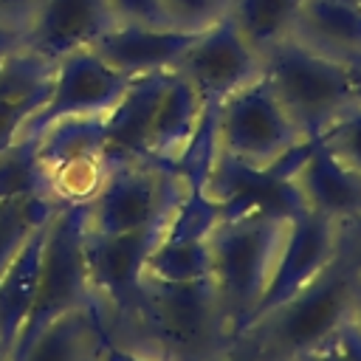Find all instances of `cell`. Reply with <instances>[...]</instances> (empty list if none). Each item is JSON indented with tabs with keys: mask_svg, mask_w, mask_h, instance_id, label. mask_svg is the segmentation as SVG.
I'll use <instances>...</instances> for the list:
<instances>
[{
	"mask_svg": "<svg viewBox=\"0 0 361 361\" xmlns=\"http://www.w3.org/2000/svg\"><path fill=\"white\" fill-rule=\"evenodd\" d=\"M104 324L93 310H71L45 324L14 361H96Z\"/></svg>",
	"mask_w": 361,
	"mask_h": 361,
	"instance_id": "ffe728a7",
	"label": "cell"
},
{
	"mask_svg": "<svg viewBox=\"0 0 361 361\" xmlns=\"http://www.w3.org/2000/svg\"><path fill=\"white\" fill-rule=\"evenodd\" d=\"M175 73L197 90L206 116H212L226 96L262 73V54L223 14L217 23L197 31L192 45L178 59Z\"/></svg>",
	"mask_w": 361,
	"mask_h": 361,
	"instance_id": "30bf717a",
	"label": "cell"
},
{
	"mask_svg": "<svg viewBox=\"0 0 361 361\" xmlns=\"http://www.w3.org/2000/svg\"><path fill=\"white\" fill-rule=\"evenodd\" d=\"M31 195H48V186L37 158V141L20 138L0 152V203Z\"/></svg>",
	"mask_w": 361,
	"mask_h": 361,
	"instance_id": "603a6c76",
	"label": "cell"
},
{
	"mask_svg": "<svg viewBox=\"0 0 361 361\" xmlns=\"http://www.w3.org/2000/svg\"><path fill=\"white\" fill-rule=\"evenodd\" d=\"M358 254H361V231H358Z\"/></svg>",
	"mask_w": 361,
	"mask_h": 361,
	"instance_id": "1f68e13d",
	"label": "cell"
},
{
	"mask_svg": "<svg viewBox=\"0 0 361 361\" xmlns=\"http://www.w3.org/2000/svg\"><path fill=\"white\" fill-rule=\"evenodd\" d=\"M130 76L110 68L93 48H79L54 62L48 99L31 116L20 138H39L65 118H102L130 87ZM17 138V141H20Z\"/></svg>",
	"mask_w": 361,
	"mask_h": 361,
	"instance_id": "ba28073f",
	"label": "cell"
},
{
	"mask_svg": "<svg viewBox=\"0 0 361 361\" xmlns=\"http://www.w3.org/2000/svg\"><path fill=\"white\" fill-rule=\"evenodd\" d=\"M37 6H39V0H0V28L20 39L25 25L31 23Z\"/></svg>",
	"mask_w": 361,
	"mask_h": 361,
	"instance_id": "4316f807",
	"label": "cell"
},
{
	"mask_svg": "<svg viewBox=\"0 0 361 361\" xmlns=\"http://www.w3.org/2000/svg\"><path fill=\"white\" fill-rule=\"evenodd\" d=\"M203 127H206V107L197 90L180 73L172 71L161 93V102L155 107V118L149 130V158L169 166H180L192 152V147L197 144Z\"/></svg>",
	"mask_w": 361,
	"mask_h": 361,
	"instance_id": "e0dca14e",
	"label": "cell"
},
{
	"mask_svg": "<svg viewBox=\"0 0 361 361\" xmlns=\"http://www.w3.org/2000/svg\"><path fill=\"white\" fill-rule=\"evenodd\" d=\"M48 223H42L25 240V245L17 251V257L0 274V361L11 358V353L20 341V333L28 322V313L34 307L37 279H39V259H42V243H45Z\"/></svg>",
	"mask_w": 361,
	"mask_h": 361,
	"instance_id": "d6986e66",
	"label": "cell"
},
{
	"mask_svg": "<svg viewBox=\"0 0 361 361\" xmlns=\"http://www.w3.org/2000/svg\"><path fill=\"white\" fill-rule=\"evenodd\" d=\"M104 333L149 361H214L234 338L212 276L195 282L144 276L133 305L107 322Z\"/></svg>",
	"mask_w": 361,
	"mask_h": 361,
	"instance_id": "6da1fadb",
	"label": "cell"
},
{
	"mask_svg": "<svg viewBox=\"0 0 361 361\" xmlns=\"http://www.w3.org/2000/svg\"><path fill=\"white\" fill-rule=\"evenodd\" d=\"M195 37L197 31H186L178 25L110 23L90 48L118 73L138 79L147 73L175 71L178 59Z\"/></svg>",
	"mask_w": 361,
	"mask_h": 361,
	"instance_id": "4fadbf2b",
	"label": "cell"
},
{
	"mask_svg": "<svg viewBox=\"0 0 361 361\" xmlns=\"http://www.w3.org/2000/svg\"><path fill=\"white\" fill-rule=\"evenodd\" d=\"M350 237H353V228H344L322 214L293 206L279 259L274 265V274L268 279V288H265L251 322H257L259 316L274 310L279 302L293 296L299 288H305L322 268H327L341 254V248L350 243Z\"/></svg>",
	"mask_w": 361,
	"mask_h": 361,
	"instance_id": "7c38bea8",
	"label": "cell"
},
{
	"mask_svg": "<svg viewBox=\"0 0 361 361\" xmlns=\"http://www.w3.org/2000/svg\"><path fill=\"white\" fill-rule=\"evenodd\" d=\"M195 183L183 169L152 158L113 166L87 200V231L121 234L169 220Z\"/></svg>",
	"mask_w": 361,
	"mask_h": 361,
	"instance_id": "52a82bcc",
	"label": "cell"
},
{
	"mask_svg": "<svg viewBox=\"0 0 361 361\" xmlns=\"http://www.w3.org/2000/svg\"><path fill=\"white\" fill-rule=\"evenodd\" d=\"M358 288L361 254L358 231H353L350 243L327 268L234 338L248 341L259 361H296L336 338L353 313Z\"/></svg>",
	"mask_w": 361,
	"mask_h": 361,
	"instance_id": "7a4b0ae2",
	"label": "cell"
},
{
	"mask_svg": "<svg viewBox=\"0 0 361 361\" xmlns=\"http://www.w3.org/2000/svg\"><path fill=\"white\" fill-rule=\"evenodd\" d=\"M164 6L172 25L186 31H203L226 14L228 0H164Z\"/></svg>",
	"mask_w": 361,
	"mask_h": 361,
	"instance_id": "d4e9b609",
	"label": "cell"
},
{
	"mask_svg": "<svg viewBox=\"0 0 361 361\" xmlns=\"http://www.w3.org/2000/svg\"><path fill=\"white\" fill-rule=\"evenodd\" d=\"M206 127L212 161L251 172L285 175L290 158L307 144L262 73L226 96L214 113L206 116Z\"/></svg>",
	"mask_w": 361,
	"mask_h": 361,
	"instance_id": "277c9868",
	"label": "cell"
},
{
	"mask_svg": "<svg viewBox=\"0 0 361 361\" xmlns=\"http://www.w3.org/2000/svg\"><path fill=\"white\" fill-rule=\"evenodd\" d=\"M293 206L361 231V175L353 172L322 138L307 141L285 166Z\"/></svg>",
	"mask_w": 361,
	"mask_h": 361,
	"instance_id": "8fae6325",
	"label": "cell"
},
{
	"mask_svg": "<svg viewBox=\"0 0 361 361\" xmlns=\"http://www.w3.org/2000/svg\"><path fill=\"white\" fill-rule=\"evenodd\" d=\"M110 23L104 0H39L17 45L56 62L71 51L90 48Z\"/></svg>",
	"mask_w": 361,
	"mask_h": 361,
	"instance_id": "5bb4252c",
	"label": "cell"
},
{
	"mask_svg": "<svg viewBox=\"0 0 361 361\" xmlns=\"http://www.w3.org/2000/svg\"><path fill=\"white\" fill-rule=\"evenodd\" d=\"M350 71V85H353V93H355V102H361V56L355 62L347 65Z\"/></svg>",
	"mask_w": 361,
	"mask_h": 361,
	"instance_id": "f546056e",
	"label": "cell"
},
{
	"mask_svg": "<svg viewBox=\"0 0 361 361\" xmlns=\"http://www.w3.org/2000/svg\"><path fill=\"white\" fill-rule=\"evenodd\" d=\"M54 62L11 45L0 59V152L11 147L48 99Z\"/></svg>",
	"mask_w": 361,
	"mask_h": 361,
	"instance_id": "2e32d148",
	"label": "cell"
},
{
	"mask_svg": "<svg viewBox=\"0 0 361 361\" xmlns=\"http://www.w3.org/2000/svg\"><path fill=\"white\" fill-rule=\"evenodd\" d=\"M353 172L361 175V102L344 110L322 135H319Z\"/></svg>",
	"mask_w": 361,
	"mask_h": 361,
	"instance_id": "cb8c5ba5",
	"label": "cell"
},
{
	"mask_svg": "<svg viewBox=\"0 0 361 361\" xmlns=\"http://www.w3.org/2000/svg\"><path fill=\"white\" fill-rule=\"evenodd\" d=\"M169 220L133 228V231H121V234H90L87 231L85 259H87V276H90V288L96 296V310H99L102 324L121 316L138 296L147 259L152 248L158 245V240L164 237Z\"/></svg>",
	"mask_w": 361,
	"mask_h": 361,
	"instance_id": "9c48e42d",
	"label": "cell"
},
{
	"mask_svg": "<svg viewBox=\"0 0 361 361\" xmlns=\"http://www.w3.org/2000/svg\"><path fill=\"white\" fill-rule=\"evenodd\" d=\"M350 319L355 322V327L361 330V288H358V293H355V302H353V313H350Z\"/></svg>",
	"mask_w": 361,
	"mask_h": 361,
	"instance_id": "4dcf8cb0",
	"label": "cell"
},
{
	"mask_svg": "<svg viewBox=\"0 0 361 361\" xmlns=\"http://www.w3.org/2000/svg\"><path fill=\"white\" fill-rule=\"evenodd\" d=\"M59 206L62 203H56L51 195H31L0 203V274L25 245V240L42 223H48Z\"/></svg>",
	"mask_w": 361,
	"mask_h": 361,
	"instance_id": "7402d4cb",
	"label": "cell"
},
{
	"mask_svg": "<svg viewBox=\"0 0 361 361\" xmlns=\"http://www.w3.org/2000/svg\"><path fill=\"white\" fill-rule=\"evenodd\" d=\"M290 37L336 62L361 56V0H305Z\"/></svg>",
	"mask_w": 361,
	"mask_h": 361,
	"instance_id": "ac0fdd59",
	"label": "cell"
},
{
	"mask_svg": "<svg viewBox=\"0 0 361 361\" xmlns=\"http://www.w3.org/2000/svg\"><path fill=\"white\" fill-rule=\"evenodd\" d=\"M172 71L147 73L130 82L124 96L113 104V110L102 118L104 135V161L107 166H121L130 161L149 158V130L155 118V107L169 82Z\"/></svg>",
	"mask_w": 361,
	"mask_h": 361,
	"instance_id": "9a60e30c",
	"label": "cell"
},
{
	"mask_svg": "<svg viewBox=\"0 0 361 361\" xmlns=\"http://www.w3.org/2000/svg\"><path fill=\"white\" fill-rule=\"evenodd\" d=\"M262 76L307 141L319 138L355 104L347 65L296 42L293 37L262 54Z\"/></svg>",
	"mask_w": 361,
	"mask_h": 361,
	"instance_id": "5b68a950",
	"label": "cell"
},
{
	"mask_svg": "<svg viewBox=\"0 0 361 361\" xmlns=\"http://www.w3.org/2000/svg\"><path fill=\"white\" fill-rule=\"evenodd\" d=\"M288 226L290 209L285 206H245L223 209V217L212 228V282L231 336H240L251 322L279 259Z\"/></svg>",
	"mask_w": 361,
	"mask_h": 361,
	"instance_id": "3957f363",
	"label": "cell"
},
{
	"mask_svg": "<svg viewBox=\"0 0 361 361\" xmlns=\"http://www.w3.org/2000/svg\"><path fill=\"white\" fill-rule=\"evenodd\" d=\"M85 240H87V203H62L48 223L34 307L28 313V322L8 361H14L17 353L25 350L31 338L54 319L71 310L99 313L90 276H87Z\"/></svg>",
	"mask_w": 361,
	"mask_h": 361,
	"instance_id": "8992f818",
	"label": "cell"
},
{
	"mask_svg": "<svg viewBox=\"0 0 361 361\" xmlns=\"http://www.w3.org/2000/svg\"><path fill=\"white\" fill-rule=\"evenodd\" d=\"M302 3L305 0H228L226 17L259 54H265L290 37Z\"/></svg>",
	"mask_w": 361,
	"mask_h": 361,
	"instance_id": "44dd1931",
	"label": "cell"
},
{
	"mask_svg": "<svg viewBox=\"0 0 361 361\" xmlns=\"http://www.w3.org/2000/svg\"><path fill=\"white\" fill-rule=\"evenodd\" d=\"M296 361H347V358L341 355V350H338V344H336V338H333V341H327L324 347H319V350H313V353H307V355H302V358H296Z\"/></svg>",
	"mask_w": 361,
	"mask_h": 361,
	"instance_id": "f1b7e54d",
	"label": "cell"
},
{
	"mask_svg": "<svg viewBox=\"0 0 361 361\" xmlns=\"http://www.w3.org/2000/svg\"><path fill=\"white\" fill-rule=\"evenodd\" d=\"M113 23H144V25H172L164 0H104Z\"/></svg>",
	"mask_w": 361,
	"mask_h": 361,
	"instance_id": "484cf974",
	"label": "cell"
},
{
	"mask_svg": "<svg viewBox=\"0 0 361 361\" xmlns=\"http://www.w3.org/2000/svg\"><path fill=\"white\" fill-rule=\"evenodd\" d=\"M336 344L347 361H361V330L355 327L353 319H347L341 324V330L336 333Z\"/></svg>",
	"mask_w": 361,
	"mask_h": 361,
	"instance_id": "83f0119b",
	"label": "cell"
}]
</instances>
